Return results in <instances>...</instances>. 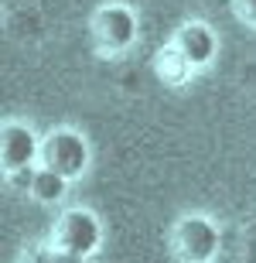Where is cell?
Here are the masks:
<instances>
[{
	"mask_svg": "<svg viewBox=\"0 0 256 263\" xmlns=\"http://www.w3.org/2000/svg\"><path fill=\"white\" fill-rule=\"evenodd\" d=\"M99 246H103V222L89 209H65L58 222L51 226V250L58 253L89 260L92 253H99Z\"/></svg>",
	"mask_w": 256,
	"mask_h": 263,
	"instance_id": "1",
	"label": "cell"
},
{
	"mask_svg": "<svg viewBox=\"0 0 256 263\" xmlns=\"http://www.w3.org/2000/svg\"><path fill=\"white\" fill-rule=\"evenodd\" d=\"M171 45H178V51L195 65V72H198V68H205L208 62L215 59V51H219L215 31L208 28L205 21H188V24H181V28L174 31Z\"/></svg>",
	"mask_w": 256,
	"mask_h": 263,
	"instance_id": "6",
	"label": "cell"
},
{
	"mask_svg": "<svg viewBox=\"0 0 256 263\" xmlns=\"http://www.w3.org/2000/svg\"><path fill=\"white\" fill-rule=\"evenodd\" d=\"M232 14H236L243 24L256 28V0H232Z\"/></svg>",
	"mask_w": 256,
	"mask_h": 263,
	"instance_id": "9",
	"label": "cell"
},
{
	"mask_svg": "<svg viewBox=\"0 0 256 263\" xmlns=\"http://www.w3.org/2000/svg\"><path fill=\"white\" fill-rule=\"evenodd\" d=\"M0 157H4V175H17L24 167H34L41 161V137L21 123V120H7L4 134H0Z\"/></svg>",
	"mask_w": 256,
	"mask_h": 263,
	"instance_id": "5",
	"label": "cell"
},
{
	"mask_svg": "<svg viewBox=\"0 0 256 263\" xmlns=\"http://www.w3.org/2000/svg\"><path fill=\"white\" fill-rule=\"evenodd\" d=\"M219 243H222V233L205 212L181 215L171 229V250H174L178 263H212L219 253Z\"/></svg>",
	"mask_w": 256,
	"mask_h": 263,
	"instance_id": "2",
	"label": "cell"
},
{
	"mask_svg": "<svg viewBox=\"0 0 256 263\" xmlns=\"http://www.w3.org/2000/svg\"><path fill=\"white\" fill-rule=\"evenodd\" d=\"M38 164L48 167V171H55V175H62V178H69V181L82 178L86 167H89L86 137H82L79 130H72V127L51 130L48 137H41V161Z\"/></svg>",
	"mask_w": 256,
	"mask_h": 263,
	"instance_id": "3",
	"label": "cell"
},
{
	"mask_svg": "<svg viewBox=\"0 0 256 263\" xmlns=\"http://www.w3.org/2000/svg\"><path fill=\"white\" fill-rule=\"evenodd\" d=\"M28 192H31V198H34V202L55 205V202H62V198L69 195V178H62V175H55V171H48V167L38 164L34 181H31Z\"/></svg>",
	"mask_w": 256,
	"mask_h": 263,
	"instance_id": "7",
	"label": "cell"
},
{
	"mask_svg": "<svg viewBox=\"0 0 256 263\" xmlns=\"http://www.w3.org/2000/svg\"><path fill=\"white\" fill-rule=\"evenodd\" d=\"M92 38L103 55H123L137 41V14L127 4H106L92 14Z\"/></svg>",
	"mask_w": 256,
	"mask_h": 263,
	"instance_id": "4",
	"label": "cell"
},
{
	"mask_svg": "<svg viewBox=\"0 0 256 263\" xmlns=\"http://www.w3.org/2000/svg\"><path fill=\"white\" fill-rule=\"evenodd\" d=\"M154 68H157V76L168 82V86H181V82H188L191 79V72H195V65L178 51V45H168V48L157 55V62H154Z\"/></svg>",
	"mask_w": 256,
	"mask_h": 263,
	"instance_id": "8",
	"label": "cell"
}]
</instances>
